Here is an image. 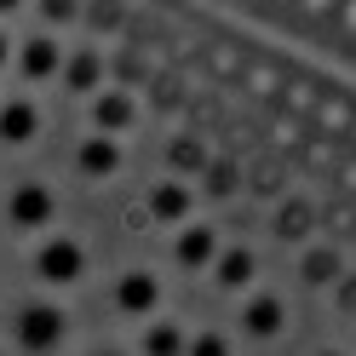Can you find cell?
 <instances>
[{
  "mask_svg": "<svg viewBox=\"0 0 356 356\" xmlns=\"http://www.w3.org/2000/svg\"><path fill=\"white\" fill-rule=\"evenodd\" d=\"M81 12H86V0H35V17H40V29H63V24H81Z\"/></svg>",
  "mask_w": 356,
  "mask_h": 356,
  "instance_id": "19",
  "label": "cell"
},
{
  "mask_svg": "<svg viewBox=\"0 0 356 356\" xmlns=\"http://www.w3.org/2000/svg\"><path fill=\"white\" fill-rule=\"evenodd\" d=\"M86 270H92V253H86L81 236H70V230H40V236H35L29 276L47 287V293H70V287H81Z\"/></svg>",
  "mask_w": 356,
  "mask_h": 356,
  "instance_id": "2",
  "label": "cell"
},
{
  "mask_svg": "<svg viewBox=\"0 0 356 356\" xmlns=\"http://www.w3.org/2000/svg\"><path fill=\"white\" fill-rule=\"evenodd\" d=\"M259 248H248V241H225L218 248V259L207 264V282L218 287V293H248V287H259Z\"/></svg>",
  "mask_w": 356,
  "mask_h": 356,
  "instance_id": "7",
  "label": "cell"
},
{
  "mask_svg": "<svg viewBox=\"0 0 356 356\" xmlns=\"http://www.w3.org/2000/svg\"><path fill=\"white\" fill-rule=\"evenodd\" d=\"M195 178H202V195H213V202H230V195L241 190V167L230 161V155H207V167Z\"/></svg>",
  "mask_w": 356,
  "mask_h": 356,
  "instance_id": "17",
  "label": "cell"
},
{
  "mask_svg": "<svg viewBox=\"0 0 356 356\" xmlns=\"http://www.w3.org/2000/svg\"><path fill=\"white\" fill-rule=\"evenodd\" d=\"M6 230L17 236H40L58 225V190L47 184V178H17V184L6 190Z\"/></svg>",
  "mask_w": 356,
  "mask_h": 356,
  "instance_id": "3",
  "label": "cell"
},
{
  "mask_svg": "<svg viewBox=\"0 0 356 356\" xmlns=\"http://www.w3.org/2000/svg\"><path fill=\"white\" fill-rule=\"evenodd\" d=\"M70 333H75V322H70V310H63L58 293H29L6 316V345L17 356H58L70 345Z\"/></svg>",
  "mask_w": 356,
  "mask_h": 356,
  "instance_id": "1",
  "label": "cell"
},
{
  "mask_svg": "<svg viewBox=\"0 0 356 356\" xmlns=\"http://www.w3.org/2000/svg\"><path fill=\"white\" fill-rule=\"evenodd\" d=\"M144 213H149V225H161V230H178L184 218H195V190H190V178H155L149 195H144Z\"/></svg>",
  "mask_w": 356,
  "mask_h": 356,
  "instance_id": "9",
  "label": "cell"
},
{
  "mask_svg": "<svg viewBox=\"0 0 356 356\" xmlns=\"http://www.w3.org/2000/svg\"><path fill=\"white\" fill-rule=\"evenodd\" d=\"M86 356H132V350H127V345H92Z\"/></svg>",
  "mask_w": 356,
  "mask_h": 356,
  "instance_id": "23",
  "label": "cell"
},
{
  "mask_svg": "<svg viewBox=\"0 0 356 356\" xmlns=\"http://www.w3.org/2000/svg\"><path fill=\"white\" fill-rule=\"evenodd\" d=\"M109 81V58L98 47H63V70H58V86L75 98H92L98 86Z\"/></svg>",
  "mask_w": 356,
  "mask_h": 356,
  "instance_id": "12",
  "label": "cell"
},
{
  "mask_svg": "<svg viewBox=\"0 0 356 356\" xmlns=\"http://www.w3.org/2000/svg\"><path fill=\"white\" fill-rule=\"evenodd\" d=\"M35 132H40V104L35 98H24V92L0 98V144L24 149V144H35Z\"/></svg>",
  "mask_w": 356,
  "mask_h": 356,
  "instance_id": "15",
  "label": "cell"
},
{
  "mask_svg": "<svg viewBox=\"0 0 356 356\" xmlns=\"http://www.w3.org/2000/svg\"><path fill=\"white\" fill-rule=\"evenodd\" d=\"M310 218H316V213H310L305 195H287V202H276V213H270V230H276L282 241H299V236L310 230Z\"/></svg>",
  "mask_w": 356,
  "mask_h": 356,
  "instance_id": "18",
  "label": "cell"
},
{
  "mask_svg": "<svg viewBox=\"0 0 356 356\" xmlns=\"http://www.w3.org/2000/svg\"><path fill=\"white\" fill-rule=\"evenodd\" d=\"M184 356H236V339H230L225 327H195Z\"/></svg>",
  "mask_w": 356,
  "mask_h": 356,
  "instance_id": "20",
  "label": "cell"
},
{
  "mask_svg": "<svg viewBox=\"0 0 356 356\" xmlns=\"http://www.w3.org/2000/svg\"><path fill=\"white\" fill-rule=\"evenodd\" d=\"M316 356H350V350H339V345H327V350H316Z\"/></svg>",
  "mask_w": 356,
  "mask_h": 356,
  "instance_id": "25",
  "label": "cell"
},
{
  "mask_svg": "<svg viewBox=\"0 0 356 356\" xmlns=\"http://www.w3.org/2000/svg\"><path fill=\"white\" fill-rule=\"evenodd\" d=\"M12 70L24 75V81H58V70H63V40L52 35V29H35V35H24V40H12Z\"/></svg>",
  "mask_w": 356,
  "mask_h": 356,
  "instance_id": "6",
  "label": "cell"
},
{
  "mask_svg": "<svg viewBox=\"0 0 356 356\" xmlns=\"http://www.w3.org/2000/svg\"><path fill=\"white\" fill-rule=\"evenodd\" d=\"M109 305H115V316H127V322L161 316V305H167V282H161V270H149V264H132V270H121L115 282H109Z\"/></svg>",
  "mask_w": 356,
  "mask_h": 356,
  "instance_id": "4",
  "label": "cell"
},
{
  "mask_svg": "<svg viewBox=\"0 0 356 356\" xmlns=\"http://www.w3.org/2000/svg\"><path fill=\"white\" fill-rule=\"evenodd\" d=\"M345 270H350V264H345L339 241H305V248H299V282L305 287H333Z\"/></svg>",
  "mask_w": 356,
  "mask_h": 356,
  "instance_id": "14",
  "label": "cell"
},
{
  "mask_svg": "<svg viewBox=\"0 0 356 356\" xmlns=\"http://www.w3.org/2000/svg\"><path fill=\"white\" fill-rule=\"evenodd\" d=\"M86 109H92V132L127 138L132 121H138V92H132V86H98V92L86 98Z\"/></svg>",
  "mask_w": 356,
  "mask_h": 356,
  "instance_id": "11",
  "label": "cell"
},
{
  "mask_svg": "<svg viewBox=\"0 0 356 356\" xmlns=\"http://www.w3.org/2000/svg\"><path fill=\"white\" fill-rule=\"evenodd\" d=\"M190 350V327L178 322V316H149L138 322V345H132V356H184Z\"/></svg>",
  "mask_w": 356,
  "mask_h": 356,
  "instance_id": "13",
  "label": "cell"
},
{
  "mask_svg": "<svg viewBox=\"0 0 356 356\" xmlns=\"http://www.w3.org/2000/svg\"><path fill=\"white\" fill-rule=\"evenodd\" d=\"M6 70H12V35L0 29V75H6Z\"/></svg>",
  "mask_w": 356,
  "mask_h": 356,
  "instance_id": "22",
  "label": "cell"
},
{
  "mask_svg": "<svg viewBox=\"0 0 356 356\" xmlns=\"http://www.w3.org/2000/svg\"><path fill=\"white\" fill-rule=\"evenodd\" d=\"M0 356H6V350H0Z\"/></svg>",
  "mask_w": 356,
  "mask_h": 356,
  "instance_id": "26",
  "label": "cell"
},
{
  "mask_svg": "<svg viewBox=\"0 0 356 356\" xmlns=\"http://www.w3.org/2000/svg\"><path fill=\"white\" fill-rule=\"evenodd\" d=\"M17 6H29V0H0V17H12Z\"/></svg>",
  "mask_w": 356,
  "mask_h": 356,
  "instance_id": "24",
  "label": "cell"
},
{
  "mask_svg": "<svg viewBox=\"0 0 356 356\" xmlns=\"http://www.w3.org/2000/svg\"><path fill=\"white\" fill-rule=\"evenodd\" d=\"M207 155H213V149L195 138V132H178V138L167 144V172H172V178H195V172L207 167Z\"/></svg>",
  "mask_w": 356,
  "mask_h": 356,
  "instance_id": "16",
  "label": "cell"
},
{
  "mask_svg": "<svg viewBox=\"0 0 356 356\" xmlns=\"http://www.w3.org/2000/svg\"><path fill=\"white\" fill-rule=\"evenodd\" d=\"M236 327H241V339H276V333L287 327V299L276 293V287H248Z\"/></svg>",
  "mask_w": 356,
  "mask_h": 356,
  "instance_id": "8",
  "label": "cell"
},
{
  "mask_svg": "<svg viewBox=\"0 0 356 356\" xmlns=\"http://www.w3.org/2000/svg\"><path fill=\"white\" fill-rule=\"evenodd\" d=\"M127 167V149L121 138H109V132H86V138L75 144V172H81V184H109Z\"/></svg>",
  "mask_w": 356,
  "mask_h": 356,
  "instance_id": "10",
  "label": "cell"
},
{
  "mask_svg": "<svg viewBox=\"0 0 356 356\" xmlns=\"http://www.w3.org/2000/svg\"><path fill=\"white\" fill-rule=\"evenodd\" d=\"M218 248H225V236H218V225H207V218H184V225L172 230V241H167V253H172V264L184 276H207Z\"/></svg>",
  "mask_w": 356,
  "mask_h": 356,
  "instance_id": "5",
  "label": "cell"
},
{
  "mask_svg": "<svg viewBox=\"0 0 356 356\" xmlns=\"http://www.w3.org/2000/svg\"><path fill=\"white\" fill-rule=\"evenodd\" d=\"M327 293H333V305H339V310H345V316H356V270H345L339 282H333V287H327Z\"/></svg>",
  "mask_w": 356,
  "mask_h": 356,
  "instance_id": "21",
  "label": "cell"
}]
</instances>
